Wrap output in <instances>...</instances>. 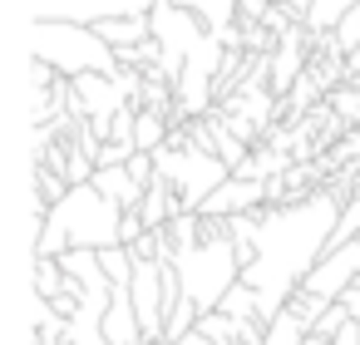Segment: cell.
<instances>
[{
  "label": "cell",
  "mask_w": 360,
  "mask_h": 345,
  "mask_svg": "<svg viewBox=\"0 0 360 345\" xmlns=\"http://www.w3.org/2000/svg\"><path fill=\"white\" fill-rule=\"evenodd\" d=\"M340 212H345V197L330 188H316L281 207L271 202V207L227 217L242 256V281L262 296V320H276L286 301L301 291V281L311 276V266L330 252Z\"/></svg>",
  "instance_id": "6da1fadb"
},
{
  "label": "cell",
  "mask_w": 360,
  "mask_h": 345,
  "mask_svg": "<svg viewBox=\"0 0 360 345\" xmlns=\"http://www.w3.org/2000/svg\"><path fill=\"white\" fill-rule=\"evenodd\" d=\"M124 207L109 202L94 183H75L60 202H50L40 232H35V256H60L70 247H89V252H104V247H119L124 242Z\"/></svg>",
  "instance_id": "7a4b0ae2"
},
{
  "label": "cell",
  "mask_w": 360,
  "mask_h": 345,
  "mask_svg": "<svg viewBox=\"0 0 360 345\" xmlns=\"http://www.w3.org/2000/svg\"><path fill=\"white\" fill-rule=\"evenodd\" d=\"M30 60H45L65 79L75 74H119L124 60L119 50L79 20H30Z\"/></svg>",
  "instance_id": "3957f363"
},
{
  "label": "cell",
  "mask_w": 360,
  "mask_h": 345,
  "mask_svg": "<svg viewBox=\"0 0 360 345\" xmlns=\"http://www.w3.org/2000/svg\"><path fill=\"white\" fill-rule=\"evenodd\" d=\"M153 158H158V178L173 183V193L183 197L188 212H198V207L207 202V193L232 178V163H227L217 148H202L193 134H173Z\"/></svg>",
  "instance_id": "277c9868"
},
{
  "label": "cell",
  "mask_w": 360,
  "mask_h": 345,
  "mask_svg": "<svg viewBox=\"0 0 360 345\" xmlns=\"http://www.w3.org/2000/svg\"><path fill=\"white\" fill-rule=\"evenodd\" d=\"M139 89H143V70H119V74H75L70 89H65V109L70 119L89 124L99 138L109 134V119L129 104H139Z\"/></svg>",
  "instance_id": "5b68a950"
},
{
  "label": "cell",
  "mask_w": 360,
  "mask_h": 345,
  "mask_svg": "<svg viewBox=\"0 0 360 345\" xmlns=\"http://www.w3.org/2000/svg\"><path fill=\"white\" fill-rule=\"evenodd\" d=\"M158 0H30V20H79L99 25L114 15H148Z\"/></svg>",
  "instance_id": "8992f818"
},
{
  "label": "cell",
  "mask_w": 360,
  "mask_h": 345,
  "mask_svg": "<svg viewBox=\"0 0 360 345\" xmlns=\"http://www.w3.org/2000/svg\"><path fill=\"white\" fill-rule=\"evenodd\" d=\"M266 197H271V183H266V178L232 173L222 188L207 193V202H202L198 212H202V217H237V212H257V207H266Z\"/></svg>",
  "instance_id": "52a82bcc"
},
{
  "label": "cell",
  "mask_w": 360,
  "mask_h": 345,
  "mask_svg": "<svg viewBox=\"0 0 360 345\" xmlns=\"http://www.w3.org/2000/svg\"><path fill=\"white\" fill-rule=\"evenodd\" d=\"M94 188H99V193H104L109 202H119L124 212H134V207H143V193H148V188H143V183L134 178V168H129V163H114V168H99V173H94Z\"/></svg>",
  "instance_id": "ba28073f"
},
{
  "label": "cell",
  "mask_w": 360,
  "mask_h": 345,
  "mask_svg": "<svg viewBox=\"0 0 360 345\" xmlns=\"http://www.w3.org/2000/svg\"><path fill=\"white\" fill-rule=\"evenodd\" d=\"M306 35H311L306 25L281 35V45H276V60H271V89H276V94H281V89H291V84L301 79V65H306V45H301V40H306Z\"/></svg>",
  "instance_id": "9c48e42d"
},
{
  "label": "cell",
  "mask_w": 360,
  "mask_h": 345,
  "mask_svg": "<svg viewBox=\"0 0 360 345\" xmlns=\"http://www.w3.org/2000/svg\"><path fill=\"white\" fill-rule=\"evenodd\" d=\"M139 212H143V222H148V227H168V222H173L178 212H188V207H183V197L173 193V183H168V178H153V183H148V193H143V207H139Z\"/></svg>",
  "instance_id": "30bf717a"
},
{
  "label": "cell",
  "mask_w": 360,
  "mask_h": 345,
  "mask_svg": "<svg viewBox=\"0 0 360 345\" xmlns=\"http://www.w3.org/2000/svg\"><path fill=\"white\" fill-rule=\"evenodd\" d=\"M119 55L124 50H134V45H143V40H153V25H148V15H114V20H99L94 25Z\"/></svg>",
  "instance_id": "8fae6325"
},
{
  "label": "cell",
  "mask_w": 360,
  "mask_h": 345,
  "mask_svg": "<svg viewBox=\"0 0 360 345\" xmlns=\"http://www.w3.org/2000/svg\"><path fill=\"white\" fill-rule=\"evenodd\" d=\"M168 124H173V114H163V109H143V104H139V119H134V143H139V153H158V148L173 138Z\"/></svg>",
  "instance_id": "7c38bea8"
},
{
  "label": "cell",
  "mask_w": 360,
  "mask_h": 345,
  "mask_svg": "<svg viewBox=\"0 0 360 345\" xmlns=\"http://www.w3.org/2000/svg\"><path fill=\"white\" fill-rule=\"evenodd\" d=\"M355 6H360V0H311V11L301 15V25H306L311 35H330Z\"/></svg>",
  "instance_id": "4fadbf2b"
},
{
  "label": "cell",
  "mask_w": 360,
  "mask_h": 345,
  "mask_svg": "<svg viewBox=\"0 0 360 345\" xmlns=\"http://www.w3.org/2000/svg\"><path fill=\"white\" fill-rule=\"evenodd\" d=\"M311 335V325H306V315L301 311H281L276 320H266V335H262V345H301Z\"/></svg>",
  "instance_id": "5bb4252c"
},
{
  "label": "cell",
  "mask_w": 360,
  "mask_h": 345,
  "mask_svg": "<svg viewBox=\"0 0 360 345\" xmlns=\"http://www.w3.org/2000/svg\"><path fill=\"white\" fill-rule=\"evenodd\" d=\"M65 291H70L65 261H60V256H35V296L55 301V296H65Z\"/></svg>",
  "instance_id": "9a60e30c"
},
{
  "label": "cell",
  "mask_w": 360,
  "mask_h": 345,
  "mask_svg": "<svg viewBox=\"0 0 360 345\" xmlns=\"http://www.w3.org/2000/svg\"><path fill=\"white\" fill-rule=\"evenodd\" d=\"M198 315H202V311H198V301H188V296H183V301L173 306V315H168V325H163V335H168V340H178V335H188V330L198 325Z\"/></svg>",
  "instance_id": "2e32d148"
},
{
  "label": "cell",
  "mask_w": 360,
  "mask_h": 345,
  "mask_svg": "<svg viewBox=\"0 0 360 345\" xmlns=\"http://www.w3.org/2000/svg\"><path fill=\"white\" fill-rule=\"evenodd\" d=\"M345 320H355V315L345 311V301H330V306H326V315L316 320V335H326V340H335V330H340Z\"/></svg>",
  "instance_id": "e0dca14e"
},
{
  "label": "cell",
  "mask_w": 360,
  "mask_h": 345,
  "mask_svg": "<svg viewBox=\"0 0 360 345\" xmlns=\"http://www.w3.org/2000/svg\"><path fill=\"white\" fill-rule=\"evenodd\" d=\"M330 345H360V320H345L340 330H335V340Z\"/></svg>",
  "instance_id": "ac0fdd59"
},
{
  "label": "cell",
  "mask_w": 360,
  "mask_h": 345,
  "mask_svg": "<svg viewBox=\"0 0 360 345\" xmlns=\"http://www.w3.org/2000/svg\"><path fill=\"white\" fill-rule=\"evenodd\" d=\"M173 345H217V340H212V335H207L202 325H193V330H188V335H178Z\"/></svg>",
  "instance_id": "d6986e66"
},
{
  "label": "cell",
  "mask_w": 360,
  "mask_h": 345,
  "mask_svg": "<svg viewBox=\"0 0 360 345\" xmlns=\"http://www.w3.org/2000/svg\"><path fill=\"white\" fill-rule=\"evenodd\" d=\"M330 104H335L340 114H355V119H360V94H335Z\"/></svg>",
  "instance_id": "ffe728a7"
},
{
  "label": "cell",
  "mask_w": 360,
  "mask_h": 345,
  "mask_svg": "<svg viewBox=\"0 0 360 345\" xmlns=\"http://www.w3.org/2000/svg\"><path fill=\"white\" fill-rule=\"evenodd\" d=\"M340 301H345V311H350V315H355V320H360V276H355V281H350V291H345V296H340Z\"/></svg>",
  "instance_id": "44dd1931"
},
{
  "label": "cell",
  "mask_w": 360,
  "mask_h": 345,
  "mask_svg": "<svg viewBox=\"0 0 360 345\" xmlns=\"http://www.w3.org/2000/svg\"><path fill=\"white\" fill-rule=\"evenodd\" d=\"M271 6H281L286 15H296V20H301V15L311 11V0H271Z\"/></svg>",
  "instance_id": "7402d4cb"
},
{
  "label": "cell",
  "mask_w": 360,
  "mask_h": 345,
  "mask_svg": "<svg viewBox=\"0 0 360 345\" xmlns=\"http://www.w3.org/2000/svg\"><path fill=\"white\" fill-rule=\"evenodd\" d=\"M35 345H65L60 335H35Z\"/></svg>",
  "instance_id": "603a6c76"
},
{
  "label": "cell",
  "mask_w": 360,
  "mask_h": 345,
  "mask_svg": "<svg viewBox=\"0 0 360 345\" xmlns=\"http://www.w3.org/2000/svg\"><path fill=\"white\" fill-rule=\"evenodd\" d=\"M301 345H330V340H326V335H316V330H311V335H306V340H301Z\"/></svg>",
  "instance_id": "cb8c5ba5"
}]
</instances>
